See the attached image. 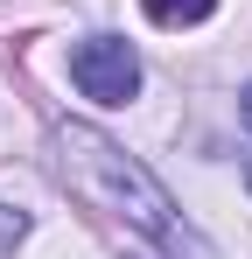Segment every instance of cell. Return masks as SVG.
Returning a JSON list of instances; mask_svg holds the SVG:
<instances>
[{
    "mask_svg": "<svg viewBox=\"0 0 252 259\" xmlns=\"http://www.w3.org/2000/svg\"><path fill=\"white\" fill-rule=\"evenodd\" d=\"M21 238H28V217H21V210H0V252H14Z\"/></svg>",
    "mask_w": 252,
    "mask_h": 259,
    "instance_id": "277c9868",
    "label": "cell"
},
{
    "mask_svg": "<svg viewBox=\"0 0 252 259\" xmlns=\"http://www.w3.org/2000/svg\"><path fill=\"white\" fill-rule=\"evenodd\" d=\"M56 175L70 182V196H84L91 210L133 224V231L154 238L168 259H210V245L182 224V210L168 203V189L126 154L112 133L84 126V119H63V126H56Z\"/></svg>",
    "mask_w": 252,
    "mask_h": 259,
    "instance_id": "6da1fadb",
    "label": "cell"
},
{
    "mask_svg": "<svg viewBox=\"0 0 252 259\" xmlns=\"http://www.w3.org/2000/svg\"><path fill=\"white\" fill-rule=\"evenodd\" d=\"M238 119H245V126H252V84L238 91Z\"/></svg>",
    "mask_w": 252,
    "mask_h": 259,
    "instance_id": "5b68a950",
    "label": "cell"
},
{
    "mask_svg": "<svg viewBox=\"0 0 252 259\" xmlns=\"http://www.w3.org/2000/svg\"><path fill=\"white\" fill-rule=\"evenodd\" d=\"M147 7V21H161V28H196L217 14V0H140Z\"/></svg>",
    "mask_w": 252,
    "mask_h": 259,
    "instance_id": "3957f363",
    "label": "cell"
},
{
    "mask_svg": "<svg viewBox=\"0 0 252 259\" xmlns=\"http://www.w3.org/2000/svg\"><path fill=\"white\" fill-rule=\"evenodd\" d=\"M70 84H77L84 98H98V105H126V98L140 91V56H133V42H119V35H84V42L70 49Z\"/></svg>",
    "mask_w": 252,
    "mask_h": 259,
    "instance_id": "7a4b0ae2",
    "label": "cell"
}]
</instances>
